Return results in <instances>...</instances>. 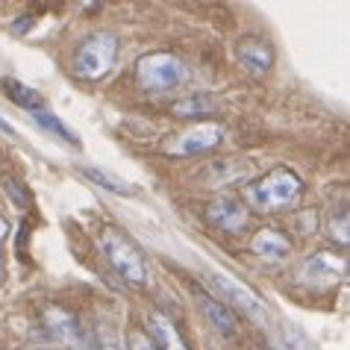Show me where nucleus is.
Returning <instances> with one entry per match:
<instances>
[{
    "label": "nucleus",
    "mask_w": 350,
    "mask_h": 350,
    "mask_svg": "<svg viewBox=\"0 0 350 350\" xmlns=\"http://www.w3.org/2000/svg\"><path fill=\"white\" fill-rule=\"evenodd\" d=\"M300 191H304V183H300L295 171L274 168L245 189V200H247L245 206H254L259 212H277L291 206L300 198Z\"/></svg>",
    "instance_id": "nucleus-1"
},
{
    "label": "nucleus",
    "mask_w": 350,
    "mask_h": 350,
    "mask_svg": "<svg viewBox=\"0 0 350 350\" xmlns=\"http://www.w3.org/2000/svg\"><path fill=\"white\" fill-rule=\"evenodd\" d=\"M118 56V36L115 33H94L83 42L74 56V74L80 80H100L112 71Z\"/></svg>",
    "instance_id": "nucleus-2"
},
{
    "label": "nucleus",
    "mask_w": 350,
    "mask_h": 350,
    "mask_svg": "<svg viewBox=\"0 0 350 350\" xmlns=\"http://www.w3.org/2000/svg\"><path fill=\"white\" fill-rule=\"evenodd\" d=\"M100 250L106 262L118 271V274L133 286H144L148 283V265H144V256L139 254V247L133 245L130 239H124L118 230H106L100 236Z\"/></svg>",
    "instance_id": "nucleus-3"
},
{
    "label": "nucleus",
    "mask_w": 350,
    "mask_h": 350,
    "mask_svg": "<svg viewBox=\"0 0 350 350\" xmlns=\"http://www.w3.org/2000/svg\"><path fill=\"white\" fill-rule=\"evenodd\" d=\"M189 68L174 53H150L139 62V83L150 92H168L186 83Z\"/></svg>",
    "instance_id": "nucleus-4"
},
{
    "label": "nucleus",
    "mask_w": 350,
    "mask_h": 350,
    "mask_svg": "<svg viewBox=\"0 0 350 350\" xmlns=\"http://www.w3.org/2000/svg\"><path fill=\"white\" fill-rule=\"evenodd\" d=\"M206 280H209V286L215 288L224 300H227V304L241 309V315H247L254 321H265L268 318L265 300H262L247 283H241L239 277L227 274V271H212V274H206Z\"/></svg>",
    "instance_id": "nucleus-5"
},
{
    "label": "nucleus",
    "mask_w": 350,
    "mask_h": 350,
    "mask_svg": "<svg viewBox=\"0 0 350 350\" xmlns=\"http://www.w3.org/2000/svg\"><path fill=\"white\" fill-rule=\"evenodd\" d=\"M44 327H47V333L53 336V342H59L68 350H89L92 347V338L85 333V327L80 324V318L62 306L44 309Z\"/></svg>",
    "instance_id": "nucleus-6"
},
{
    "label": "nucleus",
    "mask_w": 350,
    "mask_h": 350,
    "mask_svg": "<svg viewBox=\"0 0 350 350\" xmlns=\"http://www.w3.org/2000/svg\"><path fill=\"white\" fill-rule=\"evenodd\" d=\"M347 271V262L336 254H315L304 262V268H300V280L315 288H324V286H336L338 280L345 277Z\"/></svg>",
    "instance_id": "nucleus-7"
},
{
    "label": "nucleus",
    "mask_w": 350,
    "mask_h": 350,
    "mask_svg": "<svg viewBox=\"0 0 350 350\" xmlns=\"http://www.w3.org/2000/svg\"><path fill=\"white\" fill-rule=\"evenodd\" d=\"M206 221L221 232H241L247 227V206L236 198H218L206 206Z\"/></svg>",
    "instance_id": "nucleus-8"
},
{
    "label": "nucleus",
    "mask_w": 350,
    "mask_h": 350,
    "mask_svg": "<svg viewBox=\"0 0 350 350\" xmlns=\"http://www.w3.org/2000/svg\"><path fill=\"white\" fill-rule=\"evenodd\" d=\"M236 53H239V62L245 65V71H250L254 77L268 74L271 65H274V47H271L265 38H259V36L241 38L239 47H236Z\"/></svg>",
    "instance_id": "nucleus-9"
},
{
    "label": "nucleus",
    "mask_w": 350,
    "mask_h": 350,
    "mask_svg": "<svg viewBox=\"0 0 350 350\" xmlns=\"http://www.w3.org/2000/svg\"><path fill=\"white\" fill-rule=\"evenodd\" d=\"M221 135H224V130L218 127V124H198L194 130L180 135V142L171 148V153H174V157H194V153H206V150L215 148V144H221Z\"/></svg>",
    "instance_id": "nucleus-10"
},
{
    "label": "nucleus",
    "mask_w": 350,
    "mask_h": 350,
    "mask_svg": "<svg viewBox=\"0 0 350 350\" xmlns=\"http://www.w3.org/2000/svg\"><path fill=\"white\" fill-rule=\"evenodd\" d=\"M250 250H254L256 256H262V259L277 262V259H286V256H288L291 245H288V239L283 236V232L265 227V230H259L256 236L250 239Z\"/></svg>",
    "instance_id": "nucleus-11"
},
{
    "label": "nucleus",
    "mask_w": 350,
    "mask_h": 350,
    "mask_svg": "<svg viewBox=\"0 0 350 350\" xmlns=\"http://www.w3.org/2000/svg\"><path fill=\"white\" fill-rule=\"evenodd\" d=\"M0 89L6 92L9 100L18 103V106H21V109H27V112L44 109V97L38 94L36 89H30V85H24L21 80H12V77H6V80H0Z\"/></svg>",
    "instance_id": "nucleus-12"
},
{
    "label": "nucleus",
    "mask_w": 350,
    "mask_h": 350,
    "mask_svg": "<svg viewBox=\"0 0 350 350\" xmlns=\"http://www.w3.org/2000/svg\"><path fill=\"white\" fill-rule=\"evenodd\" d=\"M177 118H206V115H215L218 112V103L212 100L209 94H189L183 100L174 103L171 109Z\"/></svg>",
    "instance_id": "nucleus-13"
},
{
    "label": "nucleus",
    "mask_w": 350,
    "mask_h": 350,
    "mask_svg": "<svg viewBox=\"0 0 350 350\" xmlns=\"http://www.w3.org/2000/svg\"><path fill=\"white\" fill-rule=\"evenodd\" d=\"M200 306H203V312H206V318L212 321V327L221 329L224 336H236V318H232L227 306L218 304L212 295H200Z\"/></svg>",
    "instance_id": "nucleus-14"
},
{
    "label": "nucleus",
    "mask_w": 350,
    "mask_h": 350,
    "mask_svg": "<svg viewBox=\"0 0 350 350\" xmlns=\"http://www.w3.org/2000/svg\"><path fill=\"white\" fill-rule=\"evenodd\" d=\"M148 324H150V333L157 336V342L162 345V350H189L186 342H183V336L177 333V327L165 315H150Z\"/></svg>",
    "instance_id": "nucleus-15"
},
{
    "label": "nucleus",
    "mask_w": 350,
    "mask_h": 350,
    "mask_svg": "<svg viewBox=\"0 0 350 350\" xmlns=\"http://www.w3.org/2000/svg\"><path fill=\"white\" fill-rule=\"evenodd\" d=\"M83 174H85V177H89L92 183H97L100 189L112 191V194H118V198H133V194H139V191H135V186L124 183L121 177H112V174H109V171H103V168H92V165H85Z\"/></svg>",
    "instance_id": "nucleus-16"
},
{
    "label": "nucleus",
    "mask_w": 350,
    "mask_h": 350,
    "mask_svg": "<svg viewBox=\"0 0 350 350\" xmlns=\"http://www.w3.org/2000/svg\"><path fill=\"white\" fill-rule=\"evenodd\" d=\"M33 118L42 124V127L47 130V133H53L56 139H62L68 148H77L80 150V139H77V133L68 127V124L62 121V118H56V115H51V112H44V109H38V112H33Z\"/></svg>",
    "instance_id": "nucleus-17"
},
{
    "label": "nucleus",
    "mask_w": 350,
    "mask_h": 350,
    "mask_svg": "<svg viewBox=\"0 0 350 350\" xmlns=\"http://www.w3.org/2000/svg\"><path fill=\"white\" fill-rule=\"evenodd\" d=\"M283 338H286L288 350H318V347L312 345V338H309V336L304 333V329H297L295 324L283 327Z\"/></svg>",
    "instance_id": "nucleus-18"
},
{
    "label": "nucleus",
    "mask_w": 350,
    "mask_h": 350,
    "mask_svg": "<svg viewBox=\"0 0 350 350\" xmlns=\"http://www.w3.org/2000/svg\"><path fill=\"white\" fill-rule=\"evenodd\" d=\"M329 236H333L338 245H347V241H350V232H347V209L345 206L338 209V218L333 215V221H329Z\"/></svg>",
    "instance_id": "nucleus-19"
},
{
    "label": "nucleus",
    "mask_w": 350,
    "mask_h": 350,
    "mask_svg": "<svg viewBox=\"0 0 350 350\" xmlns=\"http://www.w3.org/2000/svg\"><path fill=\"white\" fill-rule=\"evenodd\" d=\"M3 189H6V194L12 198V203H15L18 209H27V206H30V191H27L18 180H6Z\"/></svg>",
    "instance_id": "nucleus-20"
},
{
    "label": "nucleus",
    "mask_w": 350,
    "mask_h": 350,
    "mask_svg": "<svg viewBox=\"0 0 350 350\" xmlns=\"http://www.w3.org/2000/svg\"><path fill=\"white\" fill-rule=\"evenodd\" d=\"M97 350H124V338L115 333V329H109V327H103L100 333H97V345H94Z\"/></svg>",
    "instance_id": "nucleus-21"
},
{
    "label": "nucleus",
    "mask_w": 350,
    "mask_h": 350,
    "mask_svg": "<svg viewBox=\"0 0 350 350\" xmlns=\"http://www.w3.org/2000/svg\"><path fill=\"white\" fill-rule=\"evenodd\" d=\"M295 230L300 232V236H312V232L318 230V212H312V209L300 212V215L295 218Z\"/></svg>",
    "instance_id": "nucleus-22"
},
{
    "label": "nucleus",
    "mask_w": 350,
    "mask_h": 350,
    "mask_svg": "<svg viewBox=\"0 0 350 350\" xmlns=\"http://www.w3.org/2000/svg\"><path fill=\"white\" fill-rule=\"evenodd\" d=\"M130 350H157V345L150 342L148 336H142V333H135L133 338H130Z\"/></svg>",
    "instance_id": "nucleus-23"
},
{
    "label": "nucleus",
    "mask_w": 350,
    "mask_h": 350,
    "mask_svg": "<svg viewBox=\"0 0 350 350\" xmlns=\"http://www.w3.org/2000/svg\"><path fill=\"white\" fill-rule=\"evenodd\" d=\"M0 130H3L6 135H15V127H12V124H9L6 118H3V115H0Z\"/></svg>",
    "instance_id": "nucleus-24"
},
{
    "label": "nucleus",
    "mask_w": 350,
    "mask_h": 350,
    "mask_svg": "<svg viewBox=\"0 0 350 350\" xmlns=\"http://www.w3.org/2000/svg\"><path fill=\"white\" fill-rule=\"evenodd\" d=\"M9 236V221L3 218V215H0V241H3Z\"/></svg>",
    "instance_id": "nucleus-25"
},
{
    "label": "nucleus",
    "mask_w": 350,
    "mask_h": 350,
    "mask_svg": "<svg viewBox=\"0 0 350 350\" xmlns=\"http://www.w3.org/2000/svg\"><path fill=\"white\" fill-rule=\"evenodd\" d=\"M3 274H6V268H3V254H0V280H3Z\"/></svg>",
    "instance_id": "nucleus-26"
},
{
    "label": "nucleus",
    "mask_w": 350,
    "mask_h": 350,
    "mask_svg": "<svg viewBox=\"0 0 350 350\" xmlns=\"http://www.w3.org/2000/svg\"><path fill=\"white\" fill-rule=\"evenodd\" d=\"M262 350H274V347H262Z\"/></svg>",
    "instance_id": "nucleus-27"
}]
</instances>
